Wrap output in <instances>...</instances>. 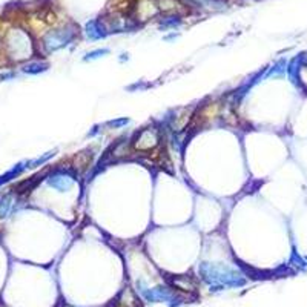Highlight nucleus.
Returning a JSON list of instances; mask_svg holds the SVG:
<instances>
[{"label": "nucleus", "instance_id": "obj_1", "mask_svg": "<svg viewBox=\"0 0 307 307\" xmlns=\"http://www.w3.org/2000/svg\"><path fill=\"white\" fill-rule=\"evenodd\" d=\"M203 278L210 284H220V286H241L244 284V279L239 278L237 273L228 271V269H217L209 264H203L202 269Z\"/></svg>", "mask_w": 307, "mask_h": 307}, {"label": "nucleus", "instance_id": "obj_2", "mask_svg": "<svg viewBox=\"0 0 307 307\" xmlns=\"http://www.w3.org/2000/svg\"><path fill=\"white\" fill-rule=\"evenodd\" d=\"M75 28H66V30H59V31H52L45 35L43 38V45L46 51H56L60 49L66 45H69L75 37Z\"/></svg>", "mask_w": 307, "mask_h": 307}, {"label": "nucleus", "instance_id": "obj_3", "mask_svg": "<svg viewBox=\"0 0 307 307\" xmlns=\"http://www.w3.org/2000/svg\"><path fill=\"white\" fill-rule=\"evenodd\" d=\"M158 143V132L154 128H148L141 131L137 140H136V148L140 151H149Z\"/></svg>", "mask_w": 307, "mask_h": 307}, {"label": "nucleus", "instance_id": "obj_4", "mask_svg": "<svg viewBox=\"0 0 307 307\" xmlns=\"http://www.w3.org/2000/svg\"><path fill=\"white\" fill-rule=\"evenodd\" d=\"M74 181H75V178L71 175L69 172H65V171H57V172L51 173V175L48 177L49 186H52V188H56L59 191L69 189L71 186L74 184Z\"/></svg>", "mask_w": 307, "mask_h": 307}, {"label": "nucleus", "instance_id": "obj_5", "mask_svg": "<svg viewBox=\"0 0 307 307\" xmlns=\"http://www.w3.org/2000/svg\"><path fill=\"white\" fill-rule=\"evenodd\" d=\"M106 34H108V28L102 23V20H92L86 23V35L91 40L103 38Z\"/></svg>", "mask_w": 307, "mask_h": 307}, {"label": "nucleus", "instance_id": "obj_6", "mask_svg": "<svg viewBox=\"0 0 307 307\" xmlns=\"http://www.w3.org/2000/svg\"><path fill=\"white\" fill-rule=\"evenodd\" d=\"M48 69V65L46 63H30V65H26L23 71L25 72H28V74H38V72H43Z\"/></svg>", "mask_w": 307, "mask_h": 307}, {"label": "nucleus", "instance_id": "obj_7", "mask_svg": "<svg viewBox=\"0 0 307 307\" xmlns=\"http://www.w3.org/2000/svg\"><path fill=\"white\" fill-rule=\"evenodd\" d=\"M180 23H181V19L178 16H171V17H165L160 22V26H162V28H175Z\"/></svg>", "mask_w": 307, "mask_h": 307}, {"label": "nucleus", "instance_id": "obj_8", "mask_svg": "<svg viewBox=\"0 0 307 307\" xmlns=\"http://www.w3.org/2000/svg\"><path fill=\"white\" fill-rule=\"evenodd\" d=\"M11 207V197H5L0 200V217H6Z\"/></svg>", "mask_w": 307, "mask_h": 307}, {"label": "nucleus", "instance_id": "obj_9", "mask_svg": "<svg viewBox=\"0 0 307 307\" xmlns=\"http://www.w3.org/2000/svg\"><path fill=\"white\" fill-rule=\"evenodd\" d=\"M108 49H97V51H92V52H89V54L85 57V60H96V59H99V57H102V56H104V54H108Z\"/></svg>", "mask_w": 307, "mask_h": 307}, {"label": "nucleus", "instance_id": "obj_10", "mask_svg": "<svg viewBox=\"0 0 307 307\" xmlns=\"http://www.w3.org/2000/svg\"><path fill=\"white\" fill-rule=\"evenodd\" d=\"M52 155H54V152H48V154H45L42 158H37V160H34V162H31V163H28V165H31V166H37V165H42V163H45L46 160H49Z\"/></svg>", "mask_w": 307, "mask_h": 307}, {"label": "nucleus", "instance_id": "obj_11", "mask_svg": "<svg viewBox=\"0 0 307 307\" xmlns=\"http://www.w3.org/2000/svg\"><path fill=\"white\" fill-rule=\"evenodd\" d=\"M129 122L128 118H122V120H117V122H111L109 125L111 126H114V128H118V126H123V125H126Z\"/></svg>", "mask_w": 307, "mask_h": 307}]
</instances>
